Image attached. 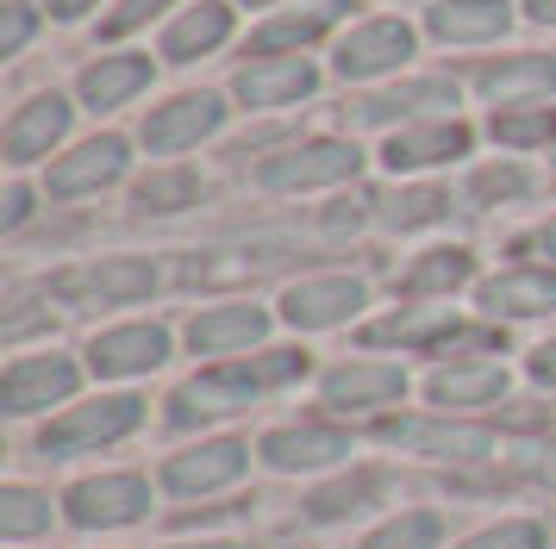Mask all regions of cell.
Instances as JSON below:
<instances>
[{
  "instance_id": "b9f144b4",
  "label": "cell",
  "mask_w": 556,
  "mask_h": 549,
  "mask_svg": "<svg viewBox=\"0 0 556 549\" xmlns=\"http://www.w3.org/2000/svg\"><path fill=\"white\" fill-rule=\"evenodd\" d=\"M31 188L26 181H13V188H7V206H0V231H7V238H13V231H26L31 225V213H38V206H31Z\"/></svg>"
},
{
  "instance_id": "f6af8a7d",
  "label": "cell",
  "mask_w": 556,
  "mask_h": 549,
  "mask_svg": "<svg viewBox=\"0 0 556 549\" xmlns=\"http://www.w3.org/2000/svg\"><path fill=\"white\" fill-rule=\"evenodd\" d=\"M531 250H544V256L556 263V219H544L538 231H531Z\"/></svg>"
},
{
  "instance_id": "836d02e7",
  "label": "cell",
  "mask_w": 556,
  "mask_h": 549,
  "mask_svg": "<svg viewBox=\"0 0 556 549\" xmlns=\"http://www.w3.org/2000/svg\"><path fill=\"white\" fill-rule=\"evenodd\" d=\"M451 549H551V524L531 512H494L476 531H463Z\"/></svg>"
},
{
  "instance_id": "8fae6325",
  "label": "cell",
  "mask_w": 556,
  "mask_h": 549,
  "mask_svg": "<svg viewBox=\"0 0 556 549\" xmlns=\"http://www.w3.org/2000/svg\"><path fill=\"white\" fill-rule=\"evenodd\" d=\"M463 324L469 319L456 312L451 299H401V306H388V312L356 324V344L376 349V356H426V362H438L456 344Z\"/></svg>"
},
{
  "instance_id": "74e56055",
  "label": "cell",
  "mask_w": 556,
  "mask_h": 549,
  "mask_svg": "<svg viewBox=\"0 0 556 549\" xmlns=\"http://www.w3.org/2000/svg\"><path fill=\"white\" fill-rule=\"evenodd\" d=\"M176 0H113V13H101V38H131L151 20H163Z\"/></svg>"
},
{
  "instance_id": "1f68e13d",
  "label": "cell",
  "mask_w": 556,
  "mask_h": 549,
  "mask_svg": "<svg viewBox=\"0 0 556 549\" xmlns=\"http://www.w3.org/2000/svg\"><path fill=\"white\" fill-rule=\"evenodd\" d=\"M451 519L438 506H388L381 519L363 524V537L351 549H444Z\"/></svg>"
},
{
  "instance_id": "83f0119b",
  "label": "cell",
  "mask_w": 556,
  "mask_h": 549,
  "mask_svg": "<svg viewBox=\"0 0 556 549\" xmlns=\"http://www.w3.org/2000/svg\"><path fill=\"white\" fill-rule=\"evenodd\" d=\"M481 100L501 113V106H531V100L556 94V56H538V50H519V56H501L476 75Z\"/></svg>"
},
{
  "instance_id": "7402d4cb",
  "label": "cell",
  "mask_w": 556,
  "mask_h": 549,
  "mask_svg": "<svg viewBox=\"0 0 556 549\" xmlns=\"http://www.w3.org/2000/svg\"><path fill=\"white\" fill-rule=\"evenodd\" d=\"M219 125H226V100L194 88V94H169L163 106H151L144 125H138V138H144L151 156H181V150H194L201 138H213Z\"/></svg>"
},
{
  "instance_id": "8d00e7d4",
  "label": "cell",
  "mask_w": 556,
  "mask_h": 549,
  "mask_svg": "<svg viewBox=\"0 0 556 549\" xmlns=\"http://www.w3.org/2000/svg\"><path fill=\"white\" fill-rule=\"evenodd\" d=\"M538 188V175L519 169V163H488V169L469 175V200L476 206H506V200H526Z\"/></svg>"
},
{
  "instance_id": "9a60e30c",
  "label": "cell",
  "mask_w": 556,
  "mask_h": 549,
  "mask_svg": "<svg viewBox=\"0 0 556 549\" xmlns=\"http://www.w3.org/2000/svg\"><path fill=\"white\" fill-rule=\"evenodd\" d=\"M276 312L256 306V299H213V306H194L188 324H181V349L194 362H226V356H251V349L269 344L276 331Z\"/></svg>"
},
{
  "instance_id": "7c38bea8",
  "label": "cell",
  "mask_w": 556,
  "mask_h": 549,
  "mask_svg": "<svg viewBox=\"0 0 556 549\" xmlns=\"http://www.w3.org/2000/svg\"><path fill=\"white\" fill-rule=\"evenodd\" d=\"M163 288V269L151 256H88L51 274V294L63 306H144Z\"/></svg>"
},
{
  "instance_id": "30bf717a",
  "label": "cell",
  "mask_w": 556,
  "mask_h": 549,
  "mask_svg": "<svg viewBox=\"0 0 556 549\" xmlns=\"http://www.w3.org/2000/svg\"><path fill=\"white\" fill-rule=\"evenodd\" d=\"M419 399L431 412H456V419H494L513 399V369L501 356H451V362H426L419 369Z\"/></svg>"
},
{
  "instance_id": "ba28073f",
  "label": "cell",
  "mask_w": 556,
  "mask_h": 549,
  "mask_svg": "<svg viewBox=\"0 0 556 549\" xmlns=\"http://www.w3.org/2000/svg\"><path fill=\"white\" fill-rule=\"evenodd\" d=\"M81 387H88V362L70 356V349H56V344L7 349V369H0V419L45 424L70 399H81Z\"/></svg>"
},
{
  "instance_id": "2e32d148",
  "label": "cell",
  "mask_w": 556,
  "mask_h": 549,
  "mask_svg": "<svg viewBox=\"0 0 556 549\" xmlns=\"http://www.w3.org/2000/svg\"><path fill=\"white\" fill-rule=\"evenodd\" d=\"M388 494H394V462H369V456H356L351 469L326 474V481H306L301 519L319 524V531L376 519V506H388Z\"/></svg>"
},
{
  "instance_id": "5bb4252c",
  "label": "cell",
  "mask_w": 556,
  "mask_h": 549,
  "mask_svg": "<svg viewBox=\"0 0 556 549\" xmlns=\"http://www.w3.org/2000/svg\"><path fill=\"white\" fill-rule=\"evenodd\" d=\"M356 175H363V150L351 138H306V144L263 156L251 181L263 194H313V188H344Z\"/></svg>"
},
{
  "instance_id": "f1b7e54d",
  "label": "cell",
  "mask_w": 556,
  "mask_h": 549,
  "mask_svg": "<svg viewBox=\"0 0 556 549\" xmlns=\"http://www.w3.org/2000/svg\"><path fill=\"white\" fill-rule=\"evenodd\" d=\"M144 88H151V56H138V50H106L76 75L81 106H94V113H113V106L138 100Z\"/></svg>"
},
{
  "instance_id": "277c9868",
  "label": "cell",
  "mask_w": 556,
  "mask_h": 549,
  "mask_svg": "<svg viewBox=\"0 0 556 549\" xmlns=\"http://www.w3.org/2000/svg\"><path fill=\"white\" fill-rule=\"evenodd\" d=\"M363 431L331 412H288V419H269L256 431V469L269 481H326V474L351 469L363 456Z\"/></svg>"
},
{
  "instance_id": "44dd1931",
  "label": "cell",
  "mask_w": 556,
  "mask_h": 549,
  "mask_svg": "<svg viewBox=\"0 0 556 549\" xmlns=\"http://www.w3.org/2000/svg\"><path fill=\"white\" fill-rule=\"evenodd\" d=\"M469 144H476V131L456 113H438V119H413L401 131H388L381 163H388V175H431L444 163H456V156H469Z\"/></svg>"
},
{
  "instance_id": "ffe728a7",
  "label": "cell",
  "mask_w": 556,
  "mask_h": 549,
  "mask_svg": "<svg viewBox=\"0 0 556 549\" xmlns=\"http://www.w3.org/2000/svg\"><path fill=\"white\" fill-rule=\"evenodd\" d=\"M126 169H131V144L119 131H101V138H88V144L51 156V169H45V200H88V194H101V188H113Z\"/></svg>"
},
{
  "instance_id": "4dcf8cb0",
  "label": "cell",
  "mask_w": 556,
  "mask_h": 549,
  "mask_svg": "<svg viewBox=\"0 0 556 549\" xmlns=\"http://www.w3.org/2000/svg\"><path fill=\"white\" fill-rule=\"evenodd\" d=\"M231 38V7L226 0H194L163 25V63H201Z\"/></svg>"
},
{
  "instance_id": "7bdbcfd3",
  "label": "cell",
  "mask_w": 556,
  "mask_h": 549,
  "mask_svg": "<svg viewBox=\"0 0 556 549\" xmlns=\"http://www.w3.org/2000/svg\"><path fill=\"white\" fill-rule=\"evenodd\" d=\"M526 469H531V474H538V481H544V487L556 494V444H551V437H544V444H538V449L526 456Z\"/></svg>"
},
{
  "instance_id": "d6a6232c",
  "label": "cell",
  "mask_w": 556,
  "mask_h": 549,
  "mask_svg": "<svg viewBox=\"0 0 556 549\" xmlns=\"http://www.w3.org/2000/svg\"><path fill=\"white\" fill-rule=\"evenodd\" d=\"M201 175L188 169V163H156L138 188H131V206L144 213V219H176L188 206H201Z\"/></svg>"
},
{
  "instance_id": "52a82bcc",
  "label": "cell",
  "mask_w": 556,
  "mask_h": 549,
  "mask_svg": "<svg viewBox=\"0 0 556 549\" xmlns=\"http://www.w3.org/2000/svg\"><path fill=\"white\" fill-rule=\"evenodd\" d=\"M156 487L151 469H119V462H101V469H81L70 487H63V531L76 537H126L138 524H151Z\"/></svg>"
},
{
  "instance_id": "7a4b0ae2",
  "label": "cell",
  "mask_w": 556,
  "mask_h": 549,
  "mask_svg": "<svg viewBox=\"0 0 556 549\" xmlns=\"http://www.w3.org/2000/svg\"><path fill=\"white\" fill-rule=\"evenodd\" d=\"M144 431H151V394L94 387V394L70 399L56 419L31 424V456H45V462H94V456L126 449Z\"/></svg>"
},
{
  "instance_id": "f35d334b",
  "label": "cell",
  "mask_w": 556,
  "mask_h": 549,
  "mask_svg": "<svg viewBox=\"0 0 556 549\" xmlns=\"http://www.w3.org/2000/svg\"><path fill=\"white\" fill-rule=\"evenodd\" d=\"M31 31H38V7L31 0H7L0 7V56H20L31 44Z\"/></svg>"
},
{
  "instance_id": "5b68a950",
  "label": "cell",
  "mask_w": 556,
  "mask_h": 549,
  "mask_svg": "<svg viewBox=\"0 0 556 549\" xmlns=\"http://www.w3.org/2000/svg\"><path fill=\"white\" fill-rule=\"evenodd\" d=\"M256 469V437L244 431H201V437H181L176 449L156 456V487L176 506H213L231 499Z\"/></svg>"
},
{
  "instance_id": "e575fe53",
  "label": "cell",
  "mask_w": 556,
  "mask_h": 549,
  "mask_svg": "<svg viewBox=\"0 0 556 549\" xmlns=\"http://www.w3.org/2000/svg\"><path fill=\"white\" fill-rule=\"evenodd\" d=\"M488 131H494V144H506V150H551L556 144V106H551V100L501 106Z\"/></svg>"
},
{
  "instance_id": "603a6c76",
  "label": "cell",
  "mask_w": 556,
  "mask_h": 549,
  "mask_svg": "<svg viewBox=\"0 0 556 549\" xmlns=\"http://www.w3.org/2000/svg\"><path fill=\"white\" fill-rule=\"evenodd\" d=\"M56 524H63V494H51L31 474H7L0 481V544L7 549L45 544Z\"/></svg>"
},
{
  "instance_id": "bcb514c9",
  "label": "cell",
  "mask_w": 556,
  "mask_h": 549,
  "mask_svg": "<svg viewBox=\"0 0 556 549\" xmlns=\"http://www.w3.org/2000/svg\"><path fill=\"white\" fill-rule=\"evenodd\" d=\"M526 20L531 25H556V0H526Z\"/></svg>"
},
{
  "instance_id": "ee69618b",
  "label": "cell",
  "mask_w": 556,
  "mask_h": 549,
  "mask_svg": "<svg viewBox=\"0 0 556 549\" xmlns=\"http://www.w3.org/2000/svg\"><path fill=\"white\" fill-rule=\"evenodd\" d=\"M94 7H106V0H45V13L51 20H63V25H76V20H88Z\"/></svg>"
},
{
  "instance_id": "60d3db41",
  "label": "cell",
  "mask_w": 556,
  "mask_h": 549,
  "mask_svg": "<svg viewBox=\"0 0 556 549\" xmlns=\"http://www.w3.org/2000/svg\"><path fill=\"white\" fill-rule=\"evenodd\" d=\"M156 549H251L238 531H176V537H163Z\"/></svg>"
},
{
  "instance_id": "7dc6e473",
  "label": "cell",
  "mask_w": 556,
  "mask_h": 549,
  "mask_svg": "<svg viewBox=\"0 0 556 549\" xmlns=\"http://www.w3.org/2000/svg\"><path fill=\"white\" fill-rule=\"evenodd\" d=\"M238 7H263V13H276L281 0H238Z\"/></svg>"
},
{
  "instance_id": "d6986e66",
  "label": "cell",
  "mask_w": 556,
  "mask_h": 549,
  "mask_svg": "<svg viewBox=\"0 0 556 549\" xmlns=\"http://www.w3.org/2000/svg\"><path fill=\"white\" fill-rule=\"evenodd\" d=\"M70 125H76V106H70L63 94H26L13 113H7V131H0L7 169H31V163L56 156L63 138H70Z\"/></svg>"
},
{
  "instance_id": "6da1fadb",
  "label": "cell",
  "mask_w": 556,
  "mask_h": 549,
  "mask_svg": "<svg viewBox=\"0 0 556 549\" xmlns=\"http://www.w3.org/2000/svg\"><path fill=\"white\" fill-rule=\"evenodd\" d=\"M319 374L306 344H263L251 356H226V362H201V369L169 394V424L201 437L206 424H231L244 412H263L269 399L294 394Z\"/></svg>"
},
{
  "instance_id": "3957f363",
  "label": "cell",
  "mask_w": 556,
  "mask_h": 549,
  "mask_svg": "<svg viewBox=\"0 0 556 549\" xmlns=\"http://www.w3.org/2000/svg\"><path fill=\"white\" fill-rule=\"evenodd\" d=\"M369 444L388 449L394 462H426V469H488L501 456V424L494 419H456L431 406H401L381 424H369Z\"/></svg>"
},
{
  "instance_id": "ac0fdd59",
  "label": "cell",
  "mask_w": 556,
  "mask_h": 549,
  "mask_svg": "<svg viewBox=\"0 0 556 549\" xmlns=\"http://www.w3.org/2000/svg\"><path fill=\"white\" fill-rule=\"evenodd\" d=\"M476 312L494 324H531L556 312V269L551 263H513L476 281Z\"/></svg>"
},
{
  "instance_id": "cb8c5ba5",
  "label": "cell",
  "mask_w": 556,
  "mask_h": 549,
  "mask_svg": "<svg viewBox=\"0 0 556 549\" xmlns=\"http://www.w3.org/2000/svg\"><path fill=\"white\" fill-rule=\"evenodd\" d=\"M456 106V81L451 75H406L394 88H376V94L356 100V125H413V119H438Z\"/></svg>"
},
{
  "instance_id": "8992f818",
  "label": "cell",
  "mask_w": 556,
  "mask_h": 549,
  "mask_svg": "<svg viewBox=\"0 0 556 549\" xmlns=\"http://www.w3.org/2000/svg\"><path fill=\"white\" fill-rule=\"evenodd\" d=\"M413 394H419V374L406 369V362H394V356H376V349L338 356V362H326V369L313 374L319 412L356 424L363 437H369V424H381L388 412H401Z\"/></svg>"
},
{
  "instance_id": "e0dca14e",
  "label": "cell",
  "mask_w": 556,
  "mask_h": 549,
  "mask_svg": "<svg viewBox=\"0 0 556 549\" xmlns=\"http://www.w3.org/2000/svg\"><path fill=\"white\" fill-rule=\"evenodd\" d=\"M413 50H419V31L406 20H363L338 38L331 69L344 81H381V75H401L413 63Z\"/></svg>"
},
{
  "instance_id": "9c48e42d",
  "label": "cell",
  "mask_w": 556,
  "mask_h": 549,
  "mask_svg": "<svg viewBox=\"0 0 556 549\" xmlns=\"http://www.w3.org/2000/svg\"><path fill=\"white\" fill-rule=\"evenodd\" d=\"M176 344L181 337L163 319H113L88 331L81 362H88V381H101V387H138V381L169 369Z\"/></svg>"
},
{
  "instance_id": "4fadbf2b",
  "label": "cell",
  "mask_w": 556,
  "mask_h": 549,
  "mask_svg": "<svg viewBox=\"0 0 556 549\" xmlns=\"http://www.w3.org/2000/svg\"><path fill=\"white\" fill-rule=\"evenodd\" d=\"M363 306H369V281L363 274H301L288 281L276 299V319L294 331V337H319V331H344V324H363Z\"/></svg>"
},
{
  "instance_id": "ab89813d",
  "label": "cell",
  "mask_w": 556,
  "mask_h": 549,
  "mask_svg": "<svg viewBox=\"0 0 556 549\" xmlns=\"http://www.w3.org/2000/svg\"><path fill=\"white\" fill-rule=\"evenodd\" d=\"M519 374H526V387H538V394H556V331L538 337V344L519 356Z\"/></svg>"
},
{
  "instance_id": "484cf974",
  "label": "cell",
  "mask_w": 556,
  "mask_h": 549,
  "mask_svg": "<svg viewBox=\"0 0 556 549\" xmlns=\"http://www.w3.org/2000/svg\"><path fill=\"white\" fill-rule=\"evenodd\" d=\"M476 281L481 274H476V250L469 244H431L394 274L401 299H451V294H463V288H476Z\"/></svg>"
},
{
  "instance_id": "d4e9b609",
  "label": "cell",
  "mask_w": 556,
  "mask_h": 549,
  "mask_svg": "<svg viewBox=\"0 0 556 549\" xmlns=\"http://www.w3.org/2000/svg\"><path fill=\"white\" fill-rule=\"evenodd\" d=\"M319 88V69L306 56H251L244 69L231 75V94L244 100L251 113H276V106H294Z\"/></svg>"
},
{
  "instance_id": "d590c367",
  "label": "cell",
  "mask_w": 556,
  "mask_h": 549,
  "mask_svg": "<svg viewBox=\"0 0 556 549\" xmlns=\"http://www.w3.org/2000/svg\"><path fill=\"white\" fill-rule=\"evenodd\" d=\"M444 213H451V194H444V188H431V181H406L401 194L381 206V225H388V231H419V225H438Z\"/></svg>"
},
{
  "instance_id": "f546056e",
  "label": "cell",
  "mask_w": 556,
  "mask_h": 549,
  "mask_svg": "<svg viewBox=\"0 0 556 549\" xmlns=\"http://www.w3.org/2000/svg\"><path fill=\"white\" fill-rule=\"evenodd\" d=\"M513 25V0H431L426 31L438 44H494Z\"/></svg>"
},
{
  "instance_id": "4316f807",
  "label": "cell",
  "mask_w": 556,
  "mask_h": 549,
  "mask_svg": "<svg viewBox=\"0 0 556 549\" xmlns=\"http://www.w3.org/2000/svg\"><path fill=\"white\" fill-rule=\"evenodd\" d=\"M356 7V0H313V7H288V13H269V20L251 31L244 56H301L306 44H319L331 31V20Z\"/></svg>"
}]
</instances>
